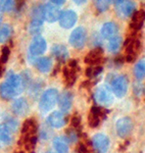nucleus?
I'll use <instances>...</instances> for the list:
<instances>
[{"label":"nucleus","mask_w":145,"mask_h":153,"mask_svg":"<svg viewBox=\"0 0 145 153\" xmlns=\"http://www.w3.org/2000/svg\"><path fill=\"white\" fill-rule=\"evenodd\" d=\"M58 98H59V94H58V91L56 89H48L41 96L40 102H39V108L43 112L49 111L57 103Z\"/></svg>","instance_id":"f257e3e1"},{"label":"nucleus","mask_w":145,"mask_h":153,"mask_svg":"<svg viewBox=\"0 0 145 153\" xmlns=\"http://www.w3.org/2000/svg\"><path fill=\"white\" fill-rule=\"evenodd\" d=\"M44 16H43V6L39 5L35 7L32 12V19L30 27H29V31L32 35L39 36L41 32V29L43 27Z\"/></svg>","instance_id":"f03ea898"},{"label":"nucleus","mask_w":145,"mask_h":153,"mask_svg":"<svg viewBox=\"0 0 145 153\" xmlns=\"http://www.w3.org/2000/svg\"><path fill=\"white\" fill-rule=\"evenodd\" d=\"M87 42V31L83 27H78L71 33L70 44L76 49H82Z\"/></svg>","instance_id":"7ed1b4c3"},{"label":"nucleus","mask_w":145,"mask_h":153,"mask_svg":"<svg viewBox=\"0 0 145 153\" xmlns=\"http://www.w3.org/2000/svg\"><path fill=\"white\" fill-rule=\"evenodd\" d=\"M112 90L115 95L119 98L125 97L128 92V79L126 76L120 75L112 79Z\"/></svg>","instance_id":"20e7f679"},{"label":"nucleus","mask_w":145,"mask_h":153,"mask_svg":"<svg viewBox=\"0 0 145 153\" xmlns=\"http://www.w3.org/2000/svg\"><path fill=\"white\" fill-rule=\"evenodd\" d=\"M94 98L100 106H109L114 102V96L106 86H100L94 92Z\"/></svg>","instance_id":"39448f33"},{"label":"nucleus","mask_w":145,"mask_h":153,"mask_svg":"<svg viewBox=\"0 0 145 153\" xmlns=\"http://www.w3.org/2000/svg\"><path fill=\"white\" fill-rule=\"evenodd\" d=\"M140 41L136 37H130L127 39L125 43V53H126V59L127 61H134L136 58L137 54L140 50Z\"/></svg>","instance_id":"423d86ee"},{"label":"nucleus","mask_w":145,"mask_h":153,"mask_svg":"<svg viewBox=\"0 0 145 153\" xmlns=\"http://www.w3.org/2000/svg\"><path fill=\"white\" fill-rule=\"evenodd\" d=\"M78 65L76 60H70L65 68H63V79H65V85L71 87L75 84L78 76Z\"/></svg>","instance_id":"0eeeda50"},{"label":"nucleus","mask_w":145,"mask_h":153,"mask_svg":"<svg viewBox=\"0 0 145 153\" xmlns=\"http://www.w3.org/2000/svg\"><path fill=\"white\" fill-rule=\"evenodd\" d=\"M115 9H117V13L121 18H129L132 16L136 9V4L132 0H121L119 3L115 4Z\"/></svg>","instance_id":"6e6552de"},{"label":"nucleus","mask_w":145,"mask_h":153,"mask_svg":"<svg viewBox=\"0 0 145 153\" xmlns=\"http://www.w3.org/2000/svg\"><path fill=\"white\" fill-rule=\"evenodd\" d=\"M47 48V44L43 37L41 36H36L35 38L32 40L29 46V53L32 56H39L46 51Z\"/></svg>","instance_id":"1a4fd4ad"},{"label":"nucleus","mask_w":145,"mask_h":153,"mask_svg":"<svg viewBox=\"0 0 145 153\" xmlns=\"http://www.w3.org/2000/svg\"><path fill=\"white\" fill-rule=\"evenodd\" d=\"M115 129H117V134L119 135V137L125 138L131 134L132 130H133V122L128 117H121L117 122Z\"/></svg>","instance_id":"9d476101"},{"label":"nucleus","mask_w":145,"mask_h":153,"mask_svg":"<svg viewBox=\"0 0 145 153\" xmlns=\"http://www.w3.org/2000/svg\"><path fill=\"white\" fill-rule=\"evenodd\" d=\"M105 117V110L101 106H93L88 115V124L91 128H96L100 125Z\"/></svg>","instance_id":"9b49d317"},{"label":"nucleus","mask_w":145,"mask_h":153,"mask_svg":"<svg viewBox=\"0 0 145 153\" xmlns=\"http://www.w3.org/2000/svg\"><path fill=\"white\" fill-rule=\"evenodd\" d=\"M78 16L76 13V11L74 10H65L61 11L60 16H59V25L61 28L63 29H72L74 26L77 23Z\"/></svg>","instance_id":"f8f14e48"},{"label":"nucleus","mask_w":145,"mask_h":153,"mask_svg":"<svg viewBox=\"0 0 145 153\" xmlns=\"http://www.w3.org/2000/svg\"><path fill=\"white\" fill-rule=\"evenodd\" d=\"M60 13L61 11L57 5H54L52 3H47L43 5L44 21L48 22V23H54L57 19H59Z\"/></svg>","instance_id":"ddd939ff"},{"label":"nucleus","mask_w":145,"mask_h":153,"mask_svg":"<svg viewBox=\"0 0 145 153\" xmlns=\"http://www.w3.org/2000/svg\"><path fill=\"white\" fill-rule=\"evenodd\" d=\"M92 145L97 153H105L109 148V139L104 134H96L92 139Z\"/></svg>","instance_id":"4468645a"},{"label":"nucleus","mask_w":145,"mask_h":153,"mask_svg":"<svg viewBox=\"0 0 145 153\" xmlns=\"http://www.w3.org/2000/svg\"><path fill=\"white\" fill-rule=\"evenodd\" d=\"M103 61V50L101 47H95L87 53L85 57V62L90 66L100 65Z\"/></svg>","instance_id":"2eb2a0df"},{"label":"nucleus","mask_w":145,"mask_h":153,"mask_svg":"<svg viewBox=\"0 0 145 153\" xmlns=\"http://www.w3.org/2000/svg\"><path fill=\"white\" fill-rule=\"evenodd\" d=\"M37 132H38V125L36 120L34 118H28L22 128V139L37 137Z\"/></svg>","instance_id":"dca6fc26"},{"label":"nucleus","mask_w":145,"mask_h":153,"mask_svg":"<svg viewBox=\"0 0 145 153\" xmlns=\"http://www.w3.org/2000/svg\"><path fill=\"white\" fill-rule=\"evenodd\" d=\"M5 82L8 84L9 86H11L19 94H21L22 91L24 90L25 84L23 82V79L19 75H16L14 74L12 71H9L8 73L6 74V80Z\"/></svg>","instance_id":"f3484780"},{"label":"nucleus","mask_w":145,"mask_h":153,"mask_svg":"<svg viewBox=\"0 0 145 153\" xmlns=\"http://www.w3.org/2000/svg\"><path fill=\"white\" fill-rule=\"evenodd\" d=\"M117 33H119V27L114 22H107V23L103 24L101 30H100V35L105 40H110V39L117 37Z\"/></svg>","instance_id":"a211bd4d"},{"label":"nucleus","mask_w":145,"mask_h":153,"mask_svg":"<svg viewBox=\"0 0 145 153\" xmlns=\"http://www.w3.org/2000/svg\"><path fill=\"white\" fill-rule=\"evenodd\" d=\"M47 123L51 128L60 129L65 124V117L62 111H53L49 114Z\"/></svg>","instance_id":"6ab92c4d"},{"label":"nucleus","mask_w":145,"mask_h":153,"mask_svg":"<svg viewBox=\"0 0 145 153\" xmlns=\"http://www.w3.org/2000/svg\"><path fill=\"white\" fill-rule=\"evenodd\" d=\"M73 101H74V95L70 91H65L59 96V98H58V105H59L60 111H62L63 113L70 111L73 106Z\"/></svg>","instance_id":"aec40b11"},{"label":"nucleus","mask_w":145,"mask_h":153,"mask_svg":"<svg viewBox=\"0 0 145 153\" xmlns=\"http://www.w3.org/2000/svg\"><path fill=\"white\" fill-rule=\"evenodd\" d=\"M12 112L19 117L27 114L29 112V103L26 98H18L13 101L11 105Z\"/></svg>","instance_id":"412c9836"},{"label":"nucleus","mask_w":145,"mask_h":153,"mask_svg":"<svg viewBox=\"0 0 145 153\" xmlns=\"http://www.w3.org/2000/svg\"><path fill=\"white\" fill-rule=\"evenodd\" d=\"M145 21V10L141 9V10L135 11L134 14L132 16V21L129 25V28L133 32H138L143 26V23Z\"/></svg>","instance_id":"4be33fe9"},{"label":"nucleus","mask_w":145,"mask_h":153,"mask_svg":"<svg viewBox=\"0 0 145 153\" xmlns=\"http://www.w3.org/2000/svg\"><path fill=\"white\" fill-rule=\"evenodd\" d=\"M19 93L14 90L11 86H9L6 82L0 84V97L4 100H10L18 96Z\"/></svg>","instance_id":"5701e85b"},{"label":"nucleus","mask_w":145,"mask_h":153,"mask_svg":"<svg viewBox=\"0 0 145 153\" xmlns=\"http://www.w3.org/2000/svg\"><path fill=\"white\" fill-rule=\"evenodd\" d=\"M51 53L54 57L59 61H65L68 56V48L65 45L61 44H56L51 49Z\"/></svg>","instance_id":"b1692460"},{"label":"nucleus","mask_w":145,"mask_h":153,"mask_svg":"<svg viewBox=\"0 0 145 153\" xmlns=\"http://www.w3.org/2000/svg\"><path fill=\"white\" fill-rule=\"evenodd\" d=\"M12 140V130L6 123L0 124V142L9 144Z\"/></svg>","instance_id":"393cba45"},{"label":"nucleus","mask_w":145,"mask_h":153,"mask_svg":"<svg viewBox=\"0 0 145 153\" xmlns=\"http://www.w3.org/2000/svg\"><path fill=\"white\" fill-rule=\"evenodd\" d=\"M35 65L37 70L41 73H48L52 68V60L50 57H40L35 61Z\"/></svg>","instance_id":"a878e982"},{"label":"nucleus","mask_w":145,"mask_h":153,"mask_svg":"<svg viewBox=\"0 0 145 153\" xmlns=\"http://www.w3.org/2000/svg\"><path fill=\"white\" fill-rule=\"evenodd\" d=\"M52 145L55 152L57 153H68V142L63 138L55 137L52 140Z\"/></svg>","instance_id":"bb28decb"},{"label":"nucleus","mask_w":145,"mask_h":153,"mask_svg":"<svg viewBox=\"0 0 145 153\" xmlns=\"http://www.w3.org/2000/svg\"><path fill=\"white\" fill-rule=\"evenodd\" d=\"M123 45V40L121 37L117 36L115 37V38L110 39L109 40V45H107V47H109V51L112 53H117L120 51V49H121Z\"/></svg>","instance_id":"cd10ccee"},{"label":"nucleus","mask_w":145,"mask_h":153,"mask_svg":"<svg viewBox=\"0 0 145 153\" xmlns=\"http://www.w3.org/2000/svg\"><path fill=\"white\" fill-rule=\"evenodd\" d=\"M134 75L137 80H143L145 78V59H141L135 65Z\"/></svg>","instance_id":"c85d7f7f"},{"label":"nucleus","mask_w":145,"mask_h":153,"mask_svg":"<svg viewBox=\"0 0 145 153\" xmlns=\"http://www.w3.org/2000/svg\"><path fill=\"white\" fill-rule=\"evenodd\" d=\"M12 29L9 25H2L0 27V43H4L10 38Z\"/></svg>","instance_id":"c756f323"},{"label":"nucleus","mask_w":145,"mask_h":153,"mask_svg":"<svg viewBox=\"0 0 145 153\" xmlns=\"http://www.w3.org/2000/svg\"><path fill=\"white\" fill-rule=\"evenodd\" d=\"M14 5H16V0H2L1 5H0V10L8 12L14 8Z\"/></svg>","instance_id":"7c9ffc66"},{"label":"nucleus","mask_w":145,"mask_h":153,"mask_svg":"<svg viewBox=\"0 0 145 153\" xmlns=\"http://www.w3.org/2000/svg\"><path fill=\"white\" fill-rule=\"evenodd\" d=\"M94 3L98 11L104 12L109 9L110 2H109V0H94Z\"/></svg>","instance_id":"2f4dec72"},{"label":"nucleus","mask_w":145,"mask_h":153,"mask_svg":"<svg viewBox=\"0 0 145 153\" xmlns=\"http://www.w3.org/2000/svg\"><path fill=\"white\" fill-rule=\"evenodd\" d=\"M102 71V66L97 65V66H89V68H87L86 71V75L89 78H96L98 75H100Z\"/></svg>","instance_id":"473e14b6"},{"label":"nucleus","mask_w":145,"mask_h":153,"mask_svg":"<svg viewBox=\"0 0 145 153\" xmlns=\"http://www.w3.org/2000/svg\"><path fill=\"white\" fill-rule=\"evenodd\" d=\"M9 55H10V50L7 46H4L2 48V51H1V56H0V63L1 65H4L5 62H7L9 58Z\"/></svg>","instance_id":"72a5a7b5"},{"label":"nucleus","mask_w":145,"mask_h":153,"mask_svg":"<svg viewBox=\"0 0 145 153\" xmlns=\"http://www.w3.org/2000/svg\"><path fill=\"white\" fill-rule=\"evenodd\" d=\"M47 129L48 128H43V129H41L40 131V136L43 139H47V138H49V135L51 134V132L47 131Z\"/></svg>","instance_id":"f704fd0d"},{"label":"nucleus","mask_w":145,"mask_h":153,"mask_svg":"<svg viewBox=\"0 0 145 153\" xmlns=\"http://www.w3.org/2000/svg\"><path fill=\"white\" fill-rule=\"evenodd\" d=\"M51 2H52V4H54V5H62V4H65V2L67 1V0H50Z\"/></svg>","instance_id":"c9c22d12"},{"label":"nucleus","mask_w":145,"mask_h":153,"mask_svg":"<svg viewBox=\"0 0 145 153\" xmlns=\"http://www.w3.org/2000/svg\"><path fill=\"white\" fill-rule=\"evenodd\" d=\"M74 2H75L76 4H78V5H81V4H84L87 0H73Z\"/></svg>","instance_id":"e433bc0d"},{"label":"nucleus","mask_w":145,"mask_h":153,"mask_svg":"<svg viewBox=\"0 0 145 153\" xmlns=\"http://www.w3.org/2000/svg\"><path fill=\"white\" fill-rule=\"evenodd\" d=\"M120 1H121V0H109V2H110V3H114V4L119 3Z\"/></svg>","instance_id":"4c0bfd02"},{"label":"nucleus","mask_w":145,"mask_h":153,"mask_svg":"<svg viewBox=\"0 0 145 153\" xmlns=\"http://www.w3.org/2000/svg\"><path fill=\"white\" fill-rule=\"evenodd\" d=\"M2 19H3V16H2L1 12H0V24H1V23H2Z\"/></svg>","instance_id":"58836bf2"},{"label":"nucleus","mask_w":145,"mask_h":153,"mask_svg":"<svg viewBox=\"0 0 145 153\" xmlns=\"http://www.w3.org/2000/svg\"><path fill=\"white\" fill-rule=\"evenodd\" d=\"M14 153H24L23 151H21V152H14Z\"/></svg>","instance_id":"ea45409f"},{"label":"nucleus","mask_w":145,"mask_h":153,"mask_svg":"<svg viewBox=\"0 0 145 153\" xmlns=\"http://www.w3.org/2000/svg\"><path fill=\"white\" fill-rule=\"evenodd\" d=\"M0 2H2V0H0Z\"/></svg>","instance_id":"a19ab883"}]
</instances>
